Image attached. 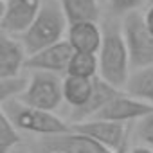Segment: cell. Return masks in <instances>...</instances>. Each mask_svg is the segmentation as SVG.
Returning <instances> with one entry per match:
<instances>
[{
  "label": "cell",
  "mask_w": 153,
  "mask_h": 153,
  "mask_svg": "<svg viewBox=\"0 0 153 153\" xmlns=\"http://www.w3.org/2000/svg\"><path fill=\"white\" fill-rule=\"evenodd\" d=\"M40 151L51 153V151H65V153H112L103 144L96 142L94 139L70 130L68 133L52 135V137H42L40 140Z\"/></svg>",
  "instance_id": "cell-9"
},
{
  "label": "cell",
  "mask_w": 153,
  "mask_h": 153,
  "mask_svg": "<svg viewBox=\"0 0 153 153\" xmlns=\"http://www.w3.org/2000/svg\"><path fill=\"white\" fill-rule=\"evenodd\" d=\"M18 101L38 110L52 112L63 101V79L51 72H33L29 88Z\"/></svg>",
  "instance_id": "cell-5"
},
{
  "label": "cell",
  "mask_w": 153,
  "mask_h": 153,
  "mask_svg": "<svg viewBox=\"0 0 153 153\" xmlns=\"http://www.w3.org/2000/svg\"><path fill=\"white\" fill-rule=\"evenodd\" d=\"M103 43L97 52L99 58V78L114 85L115 88H126L130 79V54L123 34V25L114 20L103 24Z\"/></svg>",
  "instance_id": "cell-1"
},
{
  "label": "cell",
  "mask_w": 153,
  "mask_h": 153,
  "mask_svg": "<svg viewBox=\"0 0 153 153\" xmlns=\"http://www.w3.org/2000/svg\"><path fill=\"white\" fill-rule=\"evenodd\" d=\"M124 90L128 96L153 106V65L133 70L130 74V79Z\"/></svg>",
  "instance_id": "cell-15"
},
{
  "label": "cell",
  "mask_w": 153,
  "mask_h": 153,
  "mask_svg": "<svg viewBox=\"0 0 153 153\" xmlns=\"http://www.w3.org/2000/svg\"><path fill=\"white\" fill-rule=\"evenodd\" d=\"M123 34L130 54L131 68H144L153 65V34L146 24L144 15L139 11L123 18Z\"/></svg>",
  "instance_id": "cell-4"
},
{
  "label": "cell",
  "mask_w": 153,
  "mask_h": 153,
  "mask_svg": "<svg viewBox=\"0 0 153 153\" xmlns=\"http://www.w3.org/2000/svg\"><path fill=\"white\" fill-rule=\"evenodd\" d=\"M20 142L22 137L16 126L4 112H0V153H11V149H15Z\"/></svg>",
  "instance_id": "cell-19"
},
{
  "label": "cell",
  "mask_w": 153,
  "mask_h": 153,
  "mask_svg": "<svg viewBox=\"0 0 153 153\" xmlns=\"http://www.w3.org/2000/svg\"><path fill=\"white\" fill-rule=\"evenodd\" d=\"M51 153H65V151H51Z\"/></svg>",
  "instance_id": "cell-24"
},
{
  "label": "cell",
  "mask_w": 153,
  "mask_h": 153,
  "mask_svg": "<svg viewBox=\"0 0 153 153\" xmlns=\"http://www.w3.org/2000/svg\"><path fill=\"white\" fill-rule=\"evenodd\" d=\"M119 88H115L114 85H110L108 81H105L103 78H94V87H92V94L88 97V101L81 106V108H76L72 110L70 119L76 123H85L94 119L108 103H112L117 96H119Z\"/></svg>",
  "instance_id": "cell-11"
},
{
  "label": "cell",
  "mask_w": 153,
  "mask_h": 153,
  "mask_svg": "<svg viewBox=\"0 0 153 153\" xmlns=\"http://www.w3.org/2000/svg\"><path fill=\"white\" fill-rule=\"evenodd\" d=\"M144 18H146V24H148V27H149V31L153 34V6H149V9L146 11Z\"/></svg>",
  "instance_id": "cell-22"
},
{
  "label": "cell",
  "mask_w": 153,
  "mask_h": 153,
  "mask_svg": "<svg viewBox=\"0 0 153 153\" xmlns=\"http://www.w3.org/2000/svg\"><path fill=\"white\" fill-rule=\"evenodd\" d=\"M74 49L68 40H63L56 45H51L33 56L27 58L25 67L33 72H51V74H67L70 59L74 56Z\"/></svg>",
  "instance_id": "cell-8"
},
{
  "label": "cell",
  "mask_w": 153,
  "mask_h": 153,
  "mask_svg": "<svg viewBox=\"0 0 153 153\" xmlns=\"http://www.w3.org/2000/svg\"><path fill=\"white\" fill-rule=\"evenodd\" d=\"M67 76L74 78H85V79H94L99 76V58L97 54H88V52H74L68 72Z\"/></svg>",
  "instance_id": "cell-17"
},
{
  "label": "cell",
  "mask_w": 153,
  "mask_h": 153,
  "mask_svg": "<svg viewBox=\"0 0 153 153\" xmlns=\"http://www.w3.org/2000/svg\"><path fill=\"white\" fill-rule=\"evenodd\" d=\"M144 2H146V0H108L112 13L114 15H119V16H126L130 13L139 11V7Z\"/></svg>",
  "instance_id": "cell-20"
},
{
  "label": "cell",
  "mask_w": 153,
  "mask_h": 153,
  "mask_svg": "<svg viewBox=\"0 0 153 153\" xmlns=\"http://www.w3.org/2000/svg\"><path fill=\"white\" fill-rule=\"evenodd\" d=\"M153 112V106L135 99L128 94H119L112 103H108L94 119H103V121H112V123H131V121H140L146 115Z\"/></svg>",
  "instance_id": "cell-10"
},
{
  "label": "cell",
  "mask_w": 153,
  "mask_h": 153,
  "mask_svg": "<svg viewBox=\"0 0 153 153\" xmlns=\"http://www.w3.org/2000/svg\"><path fill=\"white\" fill-rule=\"evenodd\" d=\"M130 153H153L149 148H144V146H137V148H133Z\"/></svg>",
  "instance_id": "cell-23"
},
{
  "label": "cell",
  "mask_w": 153,
  "mask_h": 153,
  "mask_svg": "<svg viewBox=\"0 0 153 153\" xmlns=\"http://www.w3.org/2000/svg\"><path fill=\"white\" fill-rule=\"evenodd\" d=\"M68 43L76 52L97 54L103 43V29L96 22H81L68 27Z\"/></svg>",
  "instance_id": "cell-13"
},
{
  "label": "cell",
  "mask_w": 153,
  "mask_h": 153,
  "mask_svg": "<svg viewBox=\"0 0 153 153\" xmlns=\"http://www.w3.org/2000/svg\"><path fill=\"white\" fill-rule=\"evenodd\" d=\"M61 9L70 25L81 22H96L101 18V7L97 0H59Z\"/></svg>",
  "instance_id": "cell-14"
},
{
  "label": "cell",
  "mask_w": 153,
  "mask_h": 153,
  "mask_svg": "<svg viewBox=\"0 0 153 153\" xmlns=\"http://www.w3.org/2000/svg\"><path fill=\"white\" fill-rule=\"evenodd\" d=\"M68 20L61 9L59 0H43V6L33 25L20 36L29 56L63 42V33Z\"/></svg>",
  "instance_id": "cell-2"
},
{
  "label": "cell",
  "mask_w": 153,
  "mask_h": 153,
  "mask_svg": "<svg viewBox=\"0 0 153 153\" xmlns=\"http://www.w3.org/2000/svg\"><path fill=\"white\" fill-rule=\"evenodd\" d=\"M29 54L20 38L2 33L0 34V79L20 76Z\"/></svg>",
  "instance_id": "cell-12"
},
{
  "label": "cell",
  "mask_w": 153,
  "mask_h": 153,
  "mask_svg": "<svg viewBox=\"0 0 153 153\" xmlns=\"http://www.w3.org/2000/svg\"><path fill=\"white\" fill-rule=\"evenodd\" d=\"M2 2H6V0H2Z\"/></svg>",
  "instance_id": "cell-27"
},
{
  "label": "cell",
  "mask_w": 153,
  "mask_h": 153,
  "mask_svg": "<svg viewBox=\"0 0 153 153\" xmlns=\"http://www.w3.org/2000/svg\"><path fill=\"white\" fill-rule=\"evenodd\" d=\"M137 135L140 140H144L146 144L153 146V112L149 115H146L144 119L139 121L137 124Z\"/></svg>",
  "instance_id": "cell-21"
},
{
  "label": "cell",
  "mask_w": 153,
  "mask_h": 153,
  "mask_svg": "<svg viewBox=\"0 0 153 153\" xmlns=\"http://www.w3.org/2000/svg\"><path fill=\"white\" fill-rule=\"evenodd\" d=\"M31 79L15 76V78H2L0 79V103L6 105L9 101H18L29 88Z\"/></svg>",
  "instance_id": "cell-18"
},
{
  "label": "cell",
  "mask_w": 153,
  "mask_h": 153,
  "mask_svg": "<svg viewBox=\"0 0 153 153\" xmlns=\"http://www.w3.org/2000/svg\"><path fill=\"white\" fill-rule=\"evenodd\" d=\"M13 153H15V151H13ZM16 153H24V151H16Z\"/></svg>",
  "instance_id": "cell-26"
},
{
  "label": "cell",
  "mask_w": 153,
  "mask_h": 153,
  "mask_svg": "<svg viewBox=\"0 0 153 153\" xmlns=\"http://www.w3.org/2000/svg\"><path fill=\"white\" fill-rule=\"evenodd\" d=\"M70 128L78 133H83L96 142L103 144L110 151H121L126 144V124L103 121V119H90L85 123L70 124Z\"/></svg>",
  "instance_id": "cell-7"
},
{
  "label": "cell",
  "mask_w": 153,
  "mask_h": 153,
  "mask_svg": "<svg viewBox=\"0 0 153 153\" xmlns=\"http://www.w3.org/2000/svg\"><path fill=\"white\" fill-rule=\"evenodd\" d=\"M43 0H6L0 18L2 33L11 36H22L36 20Z\"/></svg>",
  "instance_id": "cell-6"
},
{
  "label": "cell",
  "mask_w": 153,
  "mask_h": 153,
  "mask_svg": "<svg viewBox=\"0 0 153 153\" xmlns=\"http://www.w3.org/2000/svg\"><path fill=\"white\" fill-rule=\"evenodd\" d=\"M148 2H149V4H151V6H153V0H148Z\"/></svg>",
  "instance_id": "cell-25"
},
{
  "label": "cell",
  "mask_w": 153,
  "mask_h": 153,
  "mask_svg": "<svg viewBox=\"0 0 153 153\" xmlns=\"http://www.w3.org/2000/svg\"><path fill=\"white\" fill-rule=\"evenodd\" d=\"M94 79H85V78H74V76H67L63 79V99L76 110L81 108L90 94H92Z\"/></svg>",
  "instance_id": "cell-16"
},
{
  "label": "cell",
  "mask_w": 153,
  "mask_h": 153,
  "mask_svg": "<svg viewBox=\"0 0 153 153\" xmlns=\"http://www.w3.org/2000/svg\"><path fill=\"white\" fill-rule=\"evenodd\" d=\"M2 112L11 119V123L16 128L31 131V133H38L42 137L61 135V133H68L72 130L65 121H61L52 112L27 106L22 101H9V103L2 105Z\"/></svg>",
  "instance_id": "cell-3"
}]
</instances>
